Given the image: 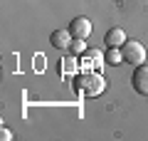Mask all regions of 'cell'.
<instances>
[{
    "label": "cell",
    "instance_id": "cell-4",
    "mask_svg": "<svg viewBox=\"0 0 148 141\" xmlns=\"http://www.w3.org/2000/svg\"><path fill=\"white\" fill-rule=\"evenodd\" d=\"M49 42H52V47H57V50H64V47L72 45V32L67 30H54L52 35H49Z\"/></svg>",
    "mask_w": 148,
    "mask_h": 141
},
{
    "label": "cell",
    "instance_id": "cell-5",
    "mask_svg": "<svg viewBox=\"0 0 148 141\" xmlns=\"http://www.w3.org/2000/svg\"><path fill=\"white\" fill-rule=\"evenodd\" d=\"M104 42H106V47H121L123 42H126V35H123L121 27H111V30L106 32Z\"/></svg>",
    "mask_w": 148,
    "mask_h": 141
},
{
    "label": "cell",
    "instance_id": "cell-1",
    "mask_svg": "<svg viewBox=\"0 0 148 141\" xmlns=\"http://www.w3.org/2000/svg\"><path fill=\"white\" fill-rule=\"evenodd\" d=\"M121 55H123V59H126L128 64L138 67V64H143V59H146V47L138 40H126L121 45Z\"/></svg>",
    "mask_w": 148,
    "mask_h": 141
},
{
    "label": "cell",
    "instance_id": "cell-8",
    "mask_svg": "<svg viewBox=\"0 0 148 141\" xmlns=\"http://www.w3.org/2000/svg\"><path fill=\"white\" fill-rule=\"evenodd\" d=\"M69 50H72L74 55L86 52V42H84V37H74V40H72V45H69Z\"/></svg>",
    "mask_w": 148,
    "mask_h": 141
},
{
    "label": "cell",
    "instance_id": "cell-2",
    "mask_svg": "<svg viewBox=\"0 0 148 141\" xmlns=\"http://www.w3.org/2000/svg\"><path fill=\"white\" fill-rule=\"evenodd\" d=\"M131 84L138 94H148V67L146 64H138L136 67V72L131 77Z\"/></svg>",
    "mask_w": 148,
    "mask_h": 141
},
{
    "label": "cell",
    "instance_id": "cell-9",
    "mask_svg": "<svg viewBox=\"0 0 148 141\" xmlns=\"http://www.w3.org/2000/svg\"><path fill=\"white\" fill-rule=\"evenodd\" d=\"M0 139H3V141H10V139H12V134H10L8 129H3V131H0Z\"/></svg>",
    "mask_w": 148,
    "mask_h": 141
},
{
    "label": "cell",
    "instance_id": "cell-7",
    "mask_svg": "<svg viewBox=\"0 0 148 141\" xmlns=\"http://www.w3.org/2000/svg\"><path fill=\"white\" fill-rule=\"evenodd\" d=\"M121 59H123L121 47H109V52H106V62H109V64H116V62H121Z\"/></svg>",
    "mask_w": 148,
    "mask_h": 141
},
{
    "label": "cell",
    "instance_id": "cell-6",
    "mask_svg": "<svg viewBox=\"0 0 148 141\" xmlns=\"http://www.w3.org/2000/svg\"><path fill=\"white\" fill-rule=\"evenodd\" d=\"M59 67H62V77H69V74L77 72V59L74 57H64L62 62H59Z\"/></svg>",
    "mask_w": 148,
    "mask_h": 141
},
{
    "label": "cell",
    "instance_id": "cell-3",
    "mask_svg": "<svg viewBox=\"0 0 148 141\" xmlns=\"http://www.w3.org/2000/svg\"><path fill=\"white\" fill-rule=\"evenodd\" d=\"M69 32H72V37H89L91 35V22L86 20V17H74L72 22H69Z\"/></svg>",
    "mask_w": 148,
    "mask_h": 141
}]
</instances>
